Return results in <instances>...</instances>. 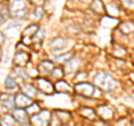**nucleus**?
Returning a JSON list of instances; mask_svg holds the SVG:
<instances>
[{
	"mask_svg": "<svg viewBox=\"0 0 134 126\" xmlns=\"http://www.w3.org/2000/svg\"><path fill=\"white\" fill-rule=\"evenodd\" d=\"M94 82L103 90H111L115 86V81L112 78V76L104 73V71H100L94 77Z\"/></svg>",
	"mask_w": 134,
	"mask_h": 126,
	"instance_id": "obj_1",
	"label": "nucleus"
},
{
	"mask_svg": "<svg viewBox=\"0 0 134 126\" xmlns=\"http://www.w3.org/2000/svg\"><path fill=\"white\" fill-rule=\"evenodd\" d=\"M34 102L30 97L24 93H18L15 96V106L16 108H27L29 105H31Z\"/></svg>",
	"mask_w": 134,
	"mask_h": 126,
	"instance_id": "obj_5",
	"label": "nucleus"
},
{
	"mask_svg": "<svg viewBox=\"0 0 134 126\" xmlns=\"http://www.w3.org/2000/svg\"><path fill=\"white\" fill-rule=\"evenodd\" d=\"M12 116H14L15 121L20 124H26L28 121V114L25 108H15L12 111Z\"/></svg>",
	"mask_w": 134,
	"mask_h": 126,
	"instance_id": "obj_8",
	"label": "nucleus"
},
{
	"mask_svg": "<svg viewBox=\"0 0 134 126\" xmlns=\"http://www.w3.org/2000/svg\"><path fill=\"white\" fill-rule=\"evenodd\" d=\"M26 112H27V114L35 115V114H37L38 112H40V108H39V106H38L37 104L32 103L31 105H29V106L26 108Z\"/></svg>",
	"mask_w": 134,
	"mask_h": 126,
	"instance_id": "obj_17",
	"label": "nucleus"
},
{
	"mask_svg": "<svg viewBox=\"0 0 134 126\" xmlns=\"http://www.w3.org/2000/svg\"><path fill=\"white\" fill-rule=\"evenodd\" d=\"M50 112L47 110H40L35 115H31L30 117V124L31 126H49L50 122Z\"/></svg>",
	"mask_w": 134,
	"mask_h": 126,
	"instance_id": "obj_2",
	"label": "nucleus"
},
{
	"mask_svg": "<svg viewBox=\"0 0 134 126\" xmlns=\"http://www.w3.org/2000/svg\"><path fill=\"white\" fill-rule=\"evenodd\" d=\"M38 26L37 25H31V26L27 27L23 32V40H26L27 38H30V40L35 37V35L38 31Z\"/></svg>",
	"mask_w": 134,
	"mask_h": 126,
	"instance_id": "obj_10",
	"label": "nucleus"
},
{
	"mask_svg": "<svg viewBox=\"0 0 134 126\" xmlns=\"http://www.w3.org/2000/svg\"><path fill=\"white\" fill-rule=\"evenodd\" d=\"M5 87L7 90L9 91H16V89H19V86L17 82L14 79V77L11 76H7L6 81H5Z\"/></svg>",
	"mask_w": 134,
	"mask_h": 126,
	"instance_id": "obj_12",
	"label": "nucleus"
},
{
	"mask_svg": "<svg viewBox=\"0 0 134 126\" xmlns=\"http://www.w3.org/2000/svg\"><path fill=\"white\" fill-rule=\"evenodd\" d=\"M0 126H1V125H0Z\"/></svg>",
	"mask_w": 134,
	"mask_h": 126,
	"instance_id": "obj_26",
	"label": "nucleus"
},
{
	"mask_svg": "<svg viewBox=\"0 0 134 126\" xmlns=\"http://www.w3.org/2000/svg\"><path fill=\"white\" fill-rule=\"evenodd\" d=\"M9 12H12L17 17H21L27 12L24 0H12L9 3Z\"/></svg>",
	"mask_w": 134,
	"mask_h": 126,
	"instance_id": "obj_3",
	"label": "nucleus"
},
{
	"mask_svg": "<svg viewBox=\"0 0 134 126\" xmlns=\"http://www.w3.org/2000/svg\"><path fill=\"white\" fill-rule=\"evenodd\" d=\"M0 96H1V93H0Z\"/></svg>",
	"mask_w": 134,
	"mask_h": 126,
	"instance_id": "obj_25",
	"label": "nucleus"
},
{
	"mask_svg": "<svg viewBox=\"0 0 134 126\" xmlns=\"http://www.w3.org/2000/svg\"><path fill=\"white\" fill-rule=\"evenodd\" d=\"M28 61H29V55L27 53L23 51V50L18 51L14 57V62L17 67H23L26 65Z\"/></svg>",
	"mask_w": 134,
	"mask_h": 126,
	"instance_id": "obj_9",
	"label": "nucleus"
},
{
	"mask_svg": "<svg viewBox=\"0 0 134 126\" xmlns=\"http://www.w3.org/2000/svg\"><path fill=\"white\" fill-rule=\"evenodd\" d=\"M37 85H38V90L47 95H52L54 93V85L46 78H38L37 79Z\"/></svg>",
	"mask_w": 134,
	"mask_h": 126,
	"instance_id": "obj_6",
	"label": "nucleus"
},
{
	"mask_svg": "<svg viewBox=\"0 0 134 126\" xmlns=\"http://www.w3.org/2000/svg\"><path fill=\"white\" fill-rule=\"evenodd\" d=\"M65 39L63 38H55L52 40V43H50V45H52V48L54 50H60L64 48V44H65Z\"/></svg>",
	"mask_w": 134,
	"mask_h": 126,
	"instance_id": "obj_15",
	"label": "nucleus"
},
{
	"mask_svg": "<svg viewBox=\"0 0 134 126\" xmlns=\"http://www.w3.org/2000/svg\"><path fill=\"white\" fill-rule=\"evenodd\" d=\"M15 70L18 71V73H17V74H18V76H20L23 79H28V78H29V75L27 74L26 69L23 68V67H17V66H16V67H15Z\"/></svg>",
	"mask_w": 134,
	"mask_h": 126,
	"instance_id": "obj_18",
	"label": "nucleus"
},
{
	"mask_svg": "<svg viewBox=\"0 0 134 126\" xmlns=\"http://www.w3.org/2000/svg\"><path fill=\"white\" fill-rule=\"evenodd\" d=\"M5 43H6V37H5V35H3L1 31H0V46L3 45Z\"/></svg>",
	"mask_w": 134,
	"mask_h": 126,
	"instance_id": "obj_21",
	"label": "nucleus"
},
{
	"mask_svg": "<svg viewBox=\"0 0 134 126\" xmlns=\"http://www.w3.org/2000/svg\"><path fill=\"white\" fill-rule=\"evenodd\" d=\"M21 89H23V93L25 95H27L28 97H30L31 99L35 98L37 96V94H38V91H39L35 86L31 85V84H26V85H24Z\"/></svg>",
	"mask_w": 134,
	"mask_h": 126,
	"instance_id": "obj_11",
	"label": "nucleus"
},
{
	"mask_svg": "<svg viewBox=\"0 0 134 126\" xmlns=\"http://www.w3.org/2000/svg\"><path fill=\"white\" fill-rule=\"evenodd\" d=\"M86 126H91V125H86Z\"/></svg>",
	"mask_w": 134,
	"mask_h": 126,
	"instance_id": "obj_24",
	"label": "nucleus"
},
{
	"mask_svg": "<svg viewBox=\"0 0 134 126\" xmlns=\"http://www.w3.org/2000/svg\"><path fill=\"white\" fill-rule=\"evenodd\" d=\"M0 57H1V46H0Z\"/></svg>",
	"mask_w": 134,
	"mask_h": 126,
	"instance_id": "obj_23",
	"label": "nucleus"
},
{
	"mask_svg": "<svg viewBox=\"0 0 134 126\" xmlns=\"http://www.w3.org/2000/svg\"><path fill=\"white\" fill-rule=\"evenodd\" d=\"M50 75L54 77V78H60L62 76H63V70H62V68H54L53 70H52V73H50Z\"/></svg>",
	"mask_w": 134,
	"mask_h": 126,
	"instance_id": "obj_20",
	"label": "nucleus"
},
{
	"mask_svg": "<svg viewBox=\"0 0 134 126\" xmlns=\"http://www.w3.org/2000/svg\"><path fill=\"white\" fill-rule=\"evenodd\" d=\"M54 69V64L49 60H44L40 62L39 65V71L43 74H50Z\"/></svg>",
	"mask_w": 134,
	"mask_h": 126,
	"instance_id": "obj_14",
	"label": "nucleus"
},
{
	"mask_svg": "<svg viewBox=\"0 0 134 126\" xmlns=\"http://www.w3.org/2000/svg\"><path fill=\"white\" fill-rule=\"evenodd\" d=\"M5 18H3V17L1 16V15H0V25H1V24H3V22H5Z\"/></svg>",
	"mask_w": 134,
	"mask_h": 126,
	"instance_id": "obj_22",
	"label": "nucleus"
},
{
	"mask_svg": "<svg viewBox=\"0 0 134 126\" xmlns=\"http://www.w3.org/2000/svg\"><path fill=\"white\" fill-rule=\"evenodd\" d=\"M0 105L2 108L9 111H14L15 106V96L12 94H1L0 96Z\"/></svg>",
	"mask_w": 134,
	"mask_h": 126,
	"instance_id": "obj_4",
	"label": "nucleus"
},
{
	"mask_svg": "<svg viewBox=\"0 0 134 126\" xmlns=\"http://www.w3.org/2000/svg\"><path fill=\"white\" fill-rule=\"evenodd\" d=\"M133 124H134V123H133Z\"/></svg>",
	"mask_w": 134,
	"mask_h": 126,
	"instance_id": "obj_27",
	"label": "nucleus"
},
{
	"mask_svg": "<svg viewBox=\"0 0 134 126\" xmlns=\"http://www.w3.org/2000/svg\"><path fill=\"white\" fill-rule=\"evenodd\" d=\"M75 89L77 90V93L82 94L84 96H93L95 88L93 85H91L88 83H78L75 86Z\"/></svg>",
	"mask_w": 134,
	"mask_h": 126,
	"instance_id": "obj_7",
	"label": "nucleus"
},
{
	"mask_svg": "<svg viewBox=\"0 0 134 126\" xmlns=\"http://www.w3.org/2000/svg\"><path fill=\"white\" fill-rule=\"evenodd\" d=\"M55 88L58 90V91H68L70 90V87H69V85L67 84L66 82H64V81H58L57 83H56V85H55Z\"/></svg>",
	"mask_w": 134,
	"mask_h": 126,
	"instance_id": "obj_16",
	"label": "nucleus"
},
{
	"mask_svg": "<svg viewBox=\"0 0 134 126\" xmlns=\"http://www.w3.org/2000/svg\"><path fill=\"white\" fill-rule=\"evenodd\" d=\"M15 122L16 121L14 118V116L11 114H8V113L3 114L1 117H0V125L1 126H14Z\"/></svg>",
	"mask_w": 134,
	"mask_h": 126,
	"instance_id": "obj_13",
	"label": "nucleus"
},
{
	"mask_svg": "<svg viewBox=\"0 0 134 126\" xmlns=\"http://www.w3.org/2000/svg\"><path fill=\"white\" fill-rule=\"evenodd\" d=\"M83 115L87 117V118H93V117H95V113L93 110H91V108H83Z\"/></svg>",
	"mask_w": 134,
	"mask_h": 126,
	"instance_id": "obj_19",
	"label": "nucleus"
}]
</instances>
